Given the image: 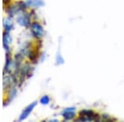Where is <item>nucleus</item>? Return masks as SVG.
Here are the masks:
<instances>
[{
	"instance_id": "nucleus-2",
	"label": "nucleus",
	"mask_w": 124,
	"mask_h": 122,
	"mask_svg": "<svg viewBox=\"0 0 124 122\" xmlns=\"http://www.w3.org/2000/svg\"><path fill=\"white\" fill-rule=\"evenodd\" d=\"M75 107H70V108H67L63 112V116L65 117V120H71L72 118L75 117Z\"/></svg>"
},
{
	"instance_id": "nucleus-6",
	"label": "nucleus",
	"mask_w": 124,
	"mask_h": 122,
	"mask_svg": "<svg viewBox=\"0 0 124 122\" xmlns=\"http://www.w3.org/2000/svg\"><path fill=\"white\" fill-rule=\"evenodd\" d=\"M4 27H6V28H8V29H10L12 27V22H11V21H9L8 19H6L5 21H4Z\"/></svg>"
},
{
	"instance_id": "nucleus-4",
	"label": "nucleus",
	"mask_w": 124,
	"mask_h": 122,
	"mask_svg": "<svg viewBox=\"0 0 124 122\" xmlns=\"http://www.w3.org/2000/svg\"><path fill=\"white\" fill-rule=\"evenodd\" d=\"M18 22L19 24H21V25H23V26H25V27L28 26L29 25L28 17H27V16H22V17H20L18 18Z\"/></svg>"
},
{
	"instance_id": "nucleus-1",
	"label": "nucleus",
	"mask_w": 124,
	"mask_h": 122,
	"mask_svg": "<svg viewBox=\"0 0 124 122\" xmlns=\"http://www.w3.org/2000/svg\"><path fill=\"white\" fill-rule=\"evenodd\" d=\"M31 31H32V33L34 34L35 36H42L43 34V29L41 26L39 25L38 23H34L31 27Z\"/></svg>"
},
{
	"instance_id": "nucleus-5",
	"label": "nucleus",
	"mask_w": 124,
	"mask_h": 122,
	"mask_svg": "<svg viewBox=\"0 0 124 122\" xmlns=\"http://www.w3.org/2000/svg\"><path fill=\"white\" fill-rule=\"evenodd\" d=\"M49 101H50V98L48 96H44L41 99V103L44 104V105H46V104L49 103Z\"/></svg>"
},
{
	"instance_id": "nucleus-3",
	"label": "nucleus",
	"mask_w": 124,
	"mask_h": 122,
	"mask_svg": "<svg viewBox=\"0 0 124 122\" xmlns=\"http://www.w3.org/2000/svg\"><path fill=\"white\" fill-rule=\"evenodd\" d=\"M36 105H37V101H35V102L31 103V105L28 106V107H27V109H26L25 111H24L23 112V114H22L21 116H20V118H19L20 121H23V120L26 119V118L27 117V115H28L29 114H30V112H31V111L33 110V108L35 107Z\"/></svg>"
}]
</instances>
